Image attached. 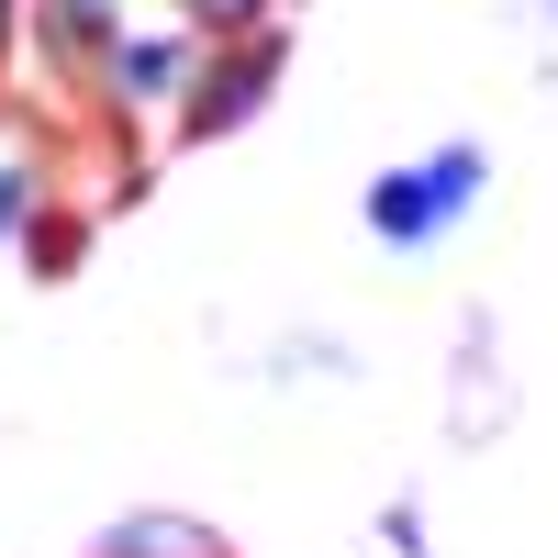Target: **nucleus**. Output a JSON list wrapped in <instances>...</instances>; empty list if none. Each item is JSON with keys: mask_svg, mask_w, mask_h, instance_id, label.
<instances>
[{"mask_svg": "<svg viewBox=\"0 0 558 558\" xmlns=\"http://www.w3.org/2000/svg\"><path fill=\"white\" fill-rule=\"evenodd\" d=\"M481 191H492V157L458 134V146H436V157H413V168H380V179H368V235H380L391 257H425V246H447L458 223H470Z\"/></svg>", "mask_w": 558, "mask_h": 558, "instance_id": "1", "label": "nucleus"}, {"mask_svg": "<svg viewBox=\"0 0 558 558\" xmlns=\"http://www.w3.org/2000/svg\"><path fill=\"white\" fill-rule=\"evenodd\" d=\"M112 101L123 112H157V101H191V34H112Z\"/></svg>", "mask_w": 558, "mask_h": 558, "instance_id": "2", "label": "nucleus"}, {"mask_svg": "<svg viewBox=\"0 0 558 558\" xmlns=\"http://www.w3.org/2000/svg\"><path fill=\"white\" fill-rule=\"evenodd\" d=\"M268 45H235V57H213V68H191V78H213V89H191V101H179V123L191 134H235L257 101H268Z\"/></svg>", "mask_w": 558, "mask_h": 558, "instance_id": "3", "label": "nucleus"}, {"mask_svg": "<svg viewBox=\"0 0 558 558\" xmlns=\"http://www.w3.org/2000/svg\"><path fill=\"white\" fill-rule=\"evenodd\" d=\"M34 45H45L57 68L112 57V0H34Z\"/></svg>", "mask_w": 558, "mask_h": 558, "instance_id": "4", "label": "nucleus"}, {"mask_svg": "<svg viewBox=\"0 0 558 558\" xmlns=\"http://www.w3.org/2000/svg\"><path fill=\"white\" fill-rule=\"evenodd\" d=\"M101 558H223L191 514H123L112 536H101Z\"/></svg>", "mask_w": 558, "mask_h": 558, "instance_id": "5", "label": "nucleus"}, {"mask_svg": "<svg viewBox=\"0 0 558 558\" xmlns=\"http://www.w3.org/2000/svg\"><path fill=\"white\" fill-rule=\"evenodd\" d=\"M23 213H34V157H0V246L23 235Z\"/></svg>", "mask_w": 558, "mask_h": 558, "instance_id": "6", "label": "nucleus"}, {"mask_svg": "<svg viewBox=\"0 0 558 558\" xmlns=\"http://www.w3.org/2000/svg\"><path fill=\"white\" fill-rule=\"evenodd\" d=\"M202 34H246V23H268V0H179Z\"/></svg>", "mask_w": 558, "mask_h": 558, "instance_id": "7", "label": "nucleus"}, {"mask_svg": "<svg viewBox=\"0 0 558 558\" xmlns=\"http://www.w3.org/2000/svg\"><path fill=\"white\" fill-rule=\"evenodd\" d=\"M380 547H391V558H425V514H413V502H391V514H380Z\"/></svg>", "mask_w": 558, "mask_h": 558, "instance_id": "8", "label": "nucleus"}, {"mask_svg": "<svg viewBox=\"0 0 558 558\" xmlns=\"http://www.w3.org/2000/svg\"><path fill=\"white\" fill-rule=\"evenodd\" d=\"M0 34H12V0H0Z\"/></svg>", "mask_w": 558, "mask_h": 558, "instance_id": "9", "label": "nucleus"}]
</instances>
